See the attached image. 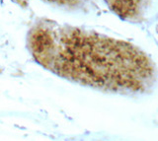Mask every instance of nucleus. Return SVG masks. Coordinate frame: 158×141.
<instances>
[{
    "label": "nucleus",
    "instance_id": "obj_1",
    "mask_svg": "<svg viewBox=\"0 0 158 141\" xmlns=\"http://www.w3.org/2000/svg\"><path fill=\"white\" fill-rule=\"evenodd\" d=\"M35 59L56 74L111 91L142 92L155 79V67L130 42L42 18L28 35Z\"/></svg>",
    "mask_w": 158,
    "mask_h": 141
},
{
    "label": "nucleus",
    "instance_id": "obj_2",
    "mask_svg": "<svg viewBox=\"0 0 158 141\" xmlns=\"http://www.w3.org/2000/svg\"><path fill=\"white\" fill-rule=\"evenodd\" d=\"M108 7L123 20H135L142 13L145 0H105Z\"/></svg>",
    "mask_w": 158,
    "mask_h": 141
},
{
    "label": "nucleus",
    "instance_id": "obj_3",
    "mask_svg": "<svg viewBox=\"0 0 158 141\" xmlns=\"http://www.w3.org/2000/svg\"><path fill=\"white\" fill-rule=\"evenodd\" d=\"M43 1L67 10H76L78 8H81L85 3V0H43Z\"/></svg>",
    "mask_w": 158,
    "mask_h": 141
}]
</instances>
